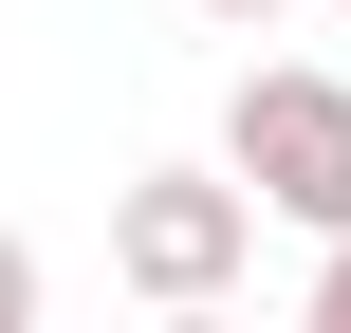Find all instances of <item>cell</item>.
Returning a JSON list of instances; mask_svg holds the SVG:
<instances>
[{
	"label": "cell",
	"instance_id": "obj_4",
	"mask_svg": "<svg viewBox=\"0 0 351 333\" xmlns=\"http://www.w3.org/2000/svg\"><path fill=\"white\" fill-rule=\"evenodd\" d=\"M315 333H351V222L315 241Z\"/></svg>",
	"mask_w": 351,
	"mask_h": 333
},
{
	"label": "cell",
	"instance_id": "obj_5",
	"mask_svg": "<svg viewBox=\"0 0 351 333\" xmlns=\"http://www.w3.org/2000/svg\"><path fill=\"white\" fill-rule=\"evenodd\" d=\"M204 19H278V0H204Z\"/></svg>",
	"mask_w": 351,
	"mask_h": 333
},
{
	"label": "cell",
	"instance_id": "obj_1",
	"mask_svg": "<svg viewBox=\"0 0 351 333\" xmlns=\"http://www.w3.org/2000/svg\"><path fill=\"white\" fill-rule=\"evenodd\" d=\"M259 222H278V204H259L241 167H130V185H111V278H130L148 315H222V297L259 278Z\"/></svg>",
	"mask_w": 351,
	"mask_h": 333
},
{
	"label": "cell",
	"instance_id": "obj_6",
	"mask_svg": "<svg viewBox=\"0 0 351 333\" xmlns=\"http://www.w3.org/2000/svg\"><path fill=\"white\" fill-rule=\"evenodd\" d=\"M333 19H351V0H333Z\"/></svg>",
	"mask_w": 351,
	"mask_h": 333
},
{
	"label": "cell",
	"instance_id": "obj_2",
	"mask_svg": "<svg viewBox=\"0 0 351 333\" xmlns=\"http://www.w3.org/2000/svg\"><path fill=\"white\" fill-rule=\"evenodd\" d=\"M222 167L278 204V222H351V74H296V56H259L241 74V111H222Z\"/></svg>",
	"mask_w": 351,
	"mask_h": 333
},
{
	"label": "cell",
	"instance_id": "obj_3",
	"mask_svg": "<svg viewBox=\"0 0 351 333\" xmlns=\"http://www.w3.org/2000/svg\"><path fill=\"white\" fill-rule=\"evenodd\" d=\"M0 333H37V241L0 222Z\"/></svg>",
	"mask_w": 351,
	"mask_h": 333
}]
</instances>
